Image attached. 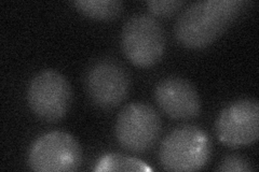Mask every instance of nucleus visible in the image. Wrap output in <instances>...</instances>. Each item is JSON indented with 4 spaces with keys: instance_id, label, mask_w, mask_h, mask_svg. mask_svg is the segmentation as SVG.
I'll list each match as a JSON object with an SVG mask.
<instances>
[{
    "instance_id": "f257e3e1",
    "label": "nucleus",
    "mask_w": 259,
    "mask_h": 172,
    "mask_svg": "<svg viewBox=\"0 0 259 172\" xmlns=\"http://www.w3.org/2000/svg\"><path fill=\"white\" fill-rule=\"evenodd\" d=\"M248 4L243 0H204L191 4L175 23L176 40L190 50L209 46L230 27Z\"/></svg>"
},
{
    "instance_id": "f03ea898",
    "label": "nucleus",
    "mask_w": 259,
    "mask_h": 172,
    "mask_svg": "<svg viewBox=\"0 0 259 172\" xmlns=\"http://www.w3.org/2000/svg\"><path fill=\"white\" fill-rule=\"evenodd\" d=\"M212 157V140L204 129L184 125L173 129L162 141L159 160L162 168L173 172L203 169Z\"/></svg>"
},
{
    "instance_id": "7ed1b4c3",
    "label": "nucleus",
    "mask_w": 259,
    "mask_h": 172,
    "mask_svg": "<svg viewBox=\"0 0 259 172\" xmlns=\"http://www.w3.org/2000/svg\"><path fill=\"white\" fill-rule=\"evenodd\" d=\"M165 46L164 29L155 16L135 14L124 24L121 32V48L134 66H155L163 57Z\"/></svg>"
},
{
    "instance_id": "20e7f679",
    "label": "nucleus",
    "mask_w": 259,
    "mask_h": 172,
    "mask_svg": "<svg viewBox=\"0 0 259 172\" xmlns=\"http://www.w3.org/2000/svg\"><path fill=\"white\" fill-rule=\"evenodd\" d=\"M161 129V118L150 104L132 102L126 104L118 114L115 135L123 150L144 153L156 144Z\"/></svg>"
},
{
    "instance_id": "39448f33",
    "label": "nucleus",
    "mask_w": 259,
    "mask_h": 172,
    "mask_svg": "<svg viewBox=\"0 0 259 172\" xmlns=\"http://www.w3.org/2000/svg\"><path fill=\"white\" fill-rule=\"evenodd\" d=\"M27 103L40 120L55 123L67 116L72 91L67 79L55 70H44L31 79L27 88Z\"/></svg>"
},
{
    "instance_id": "423d86ee",
    "label": "nucleus",
    "mask_w": 259,
    "mask_h": 172,
    "mask_svg": "<svg viewBox=\"0 0 259 172\" xmlns=\"http://www.w3.org/2000/svg\"><path fill=\"white\" fill-rule=\"evenodd\" d=\"M28 166L36 172H71L82 163V150L74 136L65 132H50L32 142Z\"/></svg>"
},
{
    "instance_id": "0eeeda50",
    "label": "nucleus",
    "mask_w": 259,
    "mask_h": 172,
    "mask_svg": "<svg viewBox=\"0 0 259 172\" xmlns=\"http://www.w3.org/2000/svg\"><path fill=\"white\" fill-rule=\"evenodd\" d=\"M218 140L231 149L255 143L259 138V103L244 98L233 101L222 110L215 124Z\"/></svg>"
},
{
    "instance_id": "6e6552de",
    "label": "nucleus",
    "mask_w": 259,
    "mask_h": 172,
    "mask_svg": "<svg viewBox=\"0 0 259 172\" xmlns=\"http://www.w3.org/2000/svg\"><path fill=\"white\" fill-rule=\"evenodd\" d=\"M84 83L90 100L103 110L117 108L126 99L131 88L128 72L112 60L94 63L87 72Z\"/></svg>"
},
{
    "instance_id": "1a4fd4ad",
    "label": "nucleus",
    "mask_w": 259,
    "mask_h": 172,
    "mask_svg": "<svg viewBox=\"0 0 259 172\" xmlns=\"http://www.w3.org/2000/svg\"><path fill=\"white\" fill-rule=\"evenodd\" d=\"M155 100L166 117L176 121H189L201 114L200 95L188 80L168 77L155 87Z\"/></svg>"
},
{
    "instance_id": "9d476101",
    "label": "nucleus",
    "mask_w": 259,
    "mask_h": 172,
    "mask_svg": "<svg viewBox=\"0 0 259 172\" xmlns=\"http://www.w3.org/2000/svg\"><path fill=\"white\" fill-rule=\"evenodd\" d=\"M72 5L87 18L100 22L117 20L124 10L123 3L118 0H76Z\"/></svg>"
},
{
    "instance_id": "9b49d317",
    "label": "nucleus",
    "mask_w": 259,
    "mask_h": 172,
    "mask_svg": "<svg viewBox=\"0 0 259 172\" xmlns=\"http://www.w3.org/2000/svg\"><path fill=\"white\" fill-rule=\"evenodd\" d=\"M96 172H112V171H133V172H147L152 171L145 161L131 156H125L118 153L105 154L97 160L96 166L93 169Z\"/></svg>"
},
{
    "instance_id": "f8f14e48",
    "label": "nucleus",
    "mask_w": 259,
    "mask_h": 172,
    "mask_svg": "<svg viewBox=\"0 0 259 172\" xmlns=\"http://www.w3.org/2000/svg\"><path fill=\"white\" fill-rule=\"evenodd\" d=\"M185 4L181 0H151L146 3V6L155 18H171L182 9Z\"/></svg>"
},
{
    "instance_id": "ddd939ff",
    "label": "nucleus",
    "mask_w": 259,
    "mask_h": 172,
    "mask_svg": "<svg viewBox=\"0 0 259 172\" xmlns=\"http://www.w3.org/2000/svg\"><path fill=\"white\" fill-rule=\"evenodd\" d=\"M216 170L220 172H252L255 171V167L247 158L232 154L224 157Z\"/></svg>"
}]
</instances>
